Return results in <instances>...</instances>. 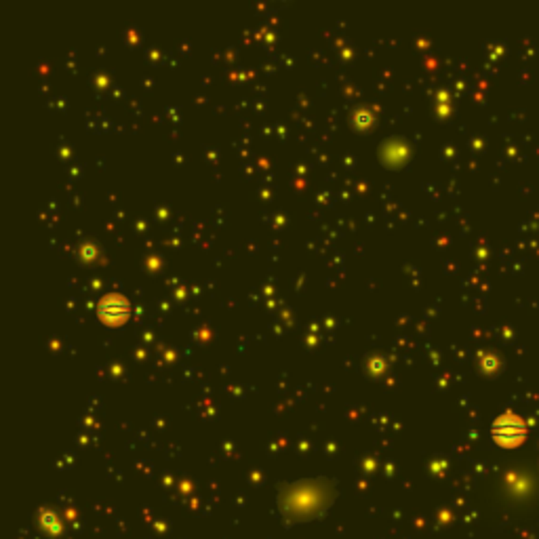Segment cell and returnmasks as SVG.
Instances as JSON below:
<instances>
[{
    "label": "cell",
    "instance_id": "1",
    "mask_svg": "<svg viewBox=\"0 0 539 539\" xmlns=\"http://www.w3.org/2000/svg\"><path fill=\"white\" fill-rule=\"evenodd\" d=\"M99 314L108 320V322H121L127 318L129 314V306L123 297L118 295H108L104 302H101V308H99Z\"/></svg>",
    "mask_w": 539,
    "mask_h": 539
}]
</instances>
